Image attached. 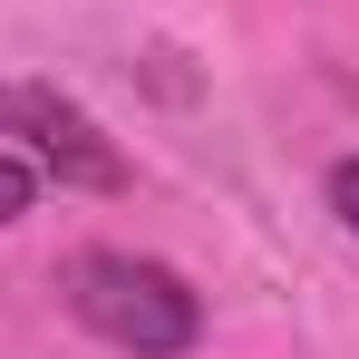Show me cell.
Wrapping results in <instances>:
<instances>
[{
  "instance_id": "cell-2",
  "label": "cell",
  "mask_w": 359,
  "mask_h": 359,
  "mask_svg": "<svg viewBox=\"0 0 359 359\" xmlns=\"http://www.w3.org/2000/svg\"><path fill=\"white\" fill-rule=\"evenodd\" d=\"M0 136H20V156H29L39 175H59L68 194H126L117 136L88 117L78 97H59L49 78H10V88H0Z\"/></svg>"
},
{
  "instance_id": "cell-3",
  "label": "cell",
  "mask_w": 359,
  "mask_h": 359,
  "mask_svg": "<svg viewBox=\"0 0 359 359\" xmlns=\"http://www.w3.org/2000/svg\"><path fill=\"white\" fill-rule=\"evenodd\" d=\"M29 204H39V165H29V156H10V146H0V224H20V214H29Z\"/></svg>"
},
{
  "instance_id": "cell-4",
  "label": "cell",
  "mask_w": 359,
  "mask_h": 359,
  "mask_svg": "<svg viewBox=\"0 0 359 359\" xmlns=\"http://www.w3.org/2000/svg\"><path fill=\"white\" fill-rule=\"evenodd\" d=\"M330 214L359 233V156H340V165H330Z\"/></svg>"
},
{
  "instance_id": "cell-1",
  "label": "cell",
  "mask_w": 359,
  "mask_h": 359,
  "mask_svg": "<svg viewBox=\"0 0 359 359\" xmlns=\"http://www.w3.org/2000/svg\"><path fill=\"white\" fill-rule=\"evenodd\" d=\"M68 311L126 359H184L204 340V301L184 292V272L146 252H78L68 262Z\"/></svg>"
}]
</instances>
